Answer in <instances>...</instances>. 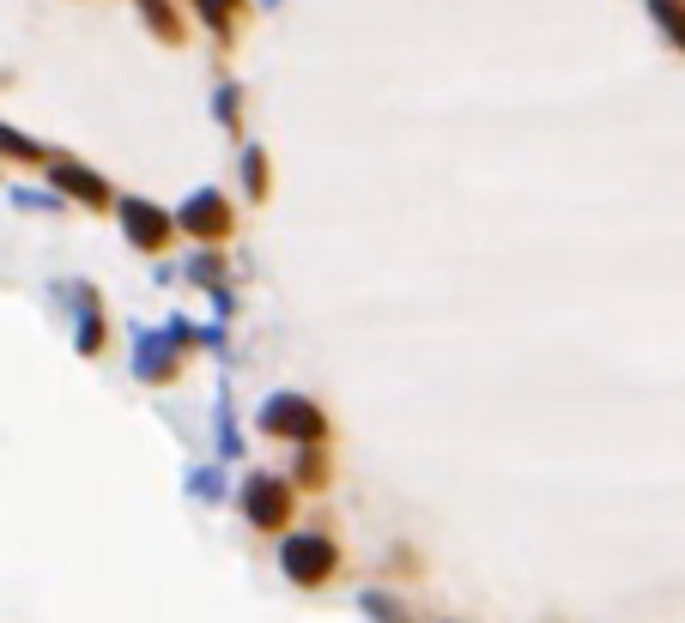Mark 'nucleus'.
I'll return each mask as SVG.
<instances>
[{"mask_svg": "<svg viewBox=\"0 0 685 623\" xmlns=\"http://www.w3.org/2000/svg\"><path fill=\"white\" fill-rule=\"evenodd\" d=\"M243 188H249V200H267V152L262 145H243Z\"/></svg>", "mask_w": 685, "mask_h": 623, "instance_id": "obj_14", "label": "nucleus"}, {"mask_svg": "<svg viewBox=\"0 0 685 623\" xmlns=\"http://www.w3.org/2000/svg\"><path fill=\"white\" fill-rule=\"evenodd\" d=\"M188 484H195L200 496H219V472H195V479H188Z\"/></svg>", "mask_w": 685, "mask_h": 623, "instance_id": "obj_18", "label": "nucleus"}, {"mask_svg": "<svg viewBox=\"0 0 685 623\" xmlns=\"http://www.w3.org/2000/svg\"><path fill=\"white\" fill-rule=\"evenodd\" d=\"M267 7H279V0H267Z\"/></svg>", "mask_w": 685, "mask_h": 623, "instance_id": "obj_19", "label": "nucleus"}, {"mask_svg": "<svg viewBox=\"0 0 685 623\" xmlns=\"http://www.w3.org/2000/svg\"><path fill=\"white\" fill-rule=\"evenodd\" d=\"M116 212H121V236H128L133 248H146V255H159L176 236V212H164L159 200H146V195H121Z\"/></svg>", "mask_w": 685, "mask_h": 623, "instance_id": "obj_4", "label": "nucleus"}, {"mask_svg": "<svg viewBox=\"0 0 685 623\" xmlns=\"http://www.w3.org/2000/svg\"><path fill=\"white\" fill-rule=\"evenodd\" d=\"M231 309H237V303H231V291H212V321H231Z\"/></svg>", "mask_w": 685, "mask_h": 623, "instance_id": "obj_17", "label": "nucleus"}, {"mask_svg": "<svg viewBox=\"0 0 685 623\" xmlns=\"http://www.w3.org/2000/svg\"><path fill=\"white\" fill-rule=\"evenodd\" d=\"M188 7H195V13H200V25H207L219 43H231V37H237L243 0H188Z\"/></svg>", "mask_w": 685, "mask_h": 623, "instance_id": "obj_9", "label": "nucleus"}, {"mask_svg": "<svg viewBox=\"0 0 685 623\" xmlns=\"http://www.w3.org/2000/svg\"><path fill=\"white\" fill-rule=\"evenodd\" d=\"M183 351L188 339L176 333V327H133V376L140 381H176V369H183Z\"/></svg>", "mask_w": 685, "mask_h": 623, "instance_id": "obj_1", "label": "nucleus"}, {"mask_svg": "<svg viewBox=\"0 0 685 623\" xmlns=\"http://www.w3.org/2000/svg\"><path fill=\"white\" fill-rule=\"evenodd\" d=\"M262 430L267 436H291V442H322L328 436V418L316 412V400H303V393H267Z\"/></svg>", "mask_w": 685, "mask_h": 623, "instance_id": "obj_2", "label": "nucleus"}, {"mask_svg": "<svg viewBox=\"0 0 685 623\" xmlns=\"http://www.w3.org/2000/svg\"><path fill=\"white\" fill-rule=\"evenodd\" d=\"M140 13H146V25L159 31L164 43H183V37H188V31H183V19H176V7H171V0H140Z\"/></svg>", "mask_w": 685, "mask_h": 623, "instance_id": "obj_12", "label": "nucleus"}, {"mask_svg": "<svg viewBox=\"0 0 685 623\" xmlns=\"http://www.w3.org/2000/svg\"><path fill=\"white\" fill-rule=\"evenodd\" d=\"M67 297L80 303V333H73V345H80V357H97V351H104V297H97L92 285H67Z\"/></svg>", "mask_w": 685, "mask_h": 623, "instance_id": "obj_8", "label": "nucleus"}, {"mask_svg": "<svg viewBox=\"0 0 685 623\" xmlns=\"http://www.w3.org/2000/svg\"><path fill=\"white\" fill-rule=\"evenodd\" d=\"M0 157H13V164H49V145H37L31 133H19V128L0 121Z\"/></svg>", "mask_w": 685, "mask_h": 623, "instance_id": "obj_10", "label": "nucleus"}, {"mask_svg": "<svg viewBox=\"0 0 685 623\" xmlns=\"http://www.w3.org/2000/svg\"><path fill=\"white\" fill-rule=\"evenodd\" d=\"M334 563H340V551H334V539H322V532H291L286 545H279V569L298 587H322L334 575Z\"/></svg>", "mask_w": 685, "mask_h": 623, "instance_id": "obj_3", "label": "nucleus"}, {"mask_svg": "<svg viewBox=\"0 0 685 623\" xmlns=\"http://www.w3.org/2000/svg\"><path fill=\"white\" fill-rule=\"evenodd\" d=\"M188 279H195L200 291H219V285H224V255H212V248H195V255H188Z\"/></svg>", "mask_w": 685, "mask_h": 623, "instance_id": "obj_13", "label": "nucleus"}, {"mask_svg": "<svg viewBox=\"0 0 685 623\" xmlns=\"http://www.w3.org/2000/svg\"><path fill=\"white\" fill-rule=\"evenodd\" d=\"M19 207H37V212H61V195H25V188H19Z\"/></svg>", "mask_w": 685, "mask_h": 623, "instance_id": "obj_16", "label": "nucleus"}, {"mask_svg": "<svg viewBox=\"0 0 685 623\" xmlns=\"http://www.w3.org/2000/svg\"><path fill=\"white\" fill-rule=\"evenodd\" d=\"M291 503H298V491H291L286 479H274V472H255V479H243V515L255 520V527H286L291 520Z\"/></svg>", "mask_w": 685, "mask_h": 623, "instance_id": "obj_6", "label": "nucleus"}, {"mask_svg": "<svg viewBox=\"0 0 685 623\" xmlns=\"http://www.w3.org/2000/svg\"><path fill=\"white\" fill-rule=\"evenodd\" d=\"M49 188L55 195H67V200H80V207H92V212H104V207H116V195H109V183L97 176V169H85V164H73V157H49Z\"/></svg>", "mask_w": 685, "mask_h": 623, "instance_id": "obj_7", "label": "nucleus"}, {"mask_svg": "<svg viewBox=\"0 0 685 623\" xmlns=\"http://www.w3.org/2000/svg\"><path fill=\"white\" fill-rule=\"evenodd\" d=\"M649 19L661 25V37L673 49H685V0H649Z\"/></svg>", "mask_w": 685, "mask_h": 623, "instance_id": "obj_11", "label": "nucleus"}, {"mask_svg": "<svg viewBox=\"0 0 685 623\" xmlns=\"http://www.w3.org/2000/svg\"><path fill=\"white\" fill-rule=\"evenodd\" d=\"M231 224H237V207H231L219 188H195V195L176 207V231H188L195 243H219V236H231Z\"/></svg>", "mask_w": 685, "mask_h": 623, "instance_id": "obj_5", "label": "nucleus"}, {"mask_svg": "<svg viewBox=\"0 0 685 623\" xmlns=\"http://www.w3.org/2000/svg\"><path fill=\"white\" fill-rule=\"evenodd\" d=\"M237 109H243V92H237V79H224L219 92H212V116H219V128L237 133Z\"/></svg>", "mask_w": 685, "mask_h": 623, "instance_id": "obj_15", "label": "nucleus"}]
</instances>
